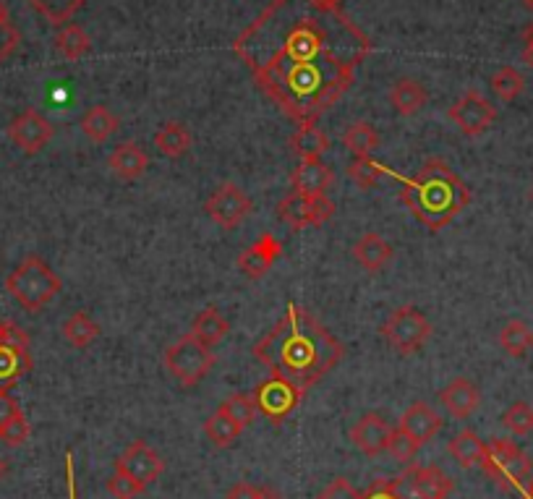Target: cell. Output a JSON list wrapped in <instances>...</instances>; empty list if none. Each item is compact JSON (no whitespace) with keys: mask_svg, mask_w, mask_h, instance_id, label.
Here are the masks:
<instances>
[{"mask_svg":"<svg viewBox=\"0 0 533 499\" xmlns=\"http://www.w3.org/2000/svg\"><path fill=\"white\" fill-rule=\"evenodd\" d=\"M257 87L288 118L317 123L356 84L372 40L332 0H272L233 42Z\"/></svg>","mask_w":533,"mask_h":499,"instance_id":"6da1fadb","label":"cell"},{"mask_svg":"<svg viewBox=\"0 0 533 499\" xmlns=\"http://www.w3.org/2000/svg\"><path fill=\"white\" fill-rule=\"evenodd\" d=\"M254 356L272 377L306 392L343 361L345 348L311 311L288 304L283 319L254 345Z\"/></svg>","mask_w":533,"mask_h":499,"instance_id":"7a4b0ae2","label":"cell"},{"mask_svg":"<svg viewBox=\"0 0 533 499\" xmlns=\"http://www.w3.org/2000/svg\"><path fill=\"white\" fill-rule=\"evenodd\" d=\"M395 178L403 186L400 189V199H403L405 207L432 233L447 228L471 204V189L439 157L426 160L416 176Z\"/></svg>","mask_w":533,"mask_h":499,"instance_id":"3957f363","label":"cell"},{"mask_svg":"<svg viewBox=\"0 0 533 499\" xmlns=\"http://www.w3.org/2000/svg\"><path fill=\"white\" fill-rule=\"evenodd\" d=\"M8 293L27 311H40L61 293V277L50 270L40 257H27L6 280Z\"/></svg>","mask_w":533,"mask_h":499,"instance_id":"277c9868","label":"cell"},{"mask_svg":"<svg viewBox=\"0 0 533 499\" xmlns=\"http://www.w3.org/2000/svg\"><path fill=\"white\" fill-rule=\"evenodd\" d=\"M481 468H484L489 479L500 484V489L510 492V489H520V486L531 479L533 463L515 442L494 439V442L486 445V455L484 460H481Z\"/></svg>","mask_w":533,"mask_h":499,"instance_id":"5b68a950","label":"cell"},{"mask_svg":"<svg viewBox=\"0 0 533 499\" xmlns=\"http://www.w3.org/2000/svg\"><path fill=\"white\" fill-rule=\"evenodd\" d=\"M217 356L212 353V348L202 345L194 335H183L181 340L170 345L165 351V366L176 377V382L181 387H196L215 366Z\"/></svg>","mask_w":533,"mask_h":499,"instance_id":"8992f818","label":"cell"},{"mask_svg":"<svg viewBox=\"0 0 533 499\" xmlns=\"http://www.w3.org/2000/svg\"><path fill=\"white\" fill-rule=\"evenodd\" d=\"M382 335L400 356H413L432 338V322L413 306H400L382 324Z\"/></svg>","mask_w":533,"mask_h":499,"instance_id":"52a82bcc","label":"cell"},{"mask_svg":"<svg viewBox=\"0 0 533 499\" xmlns=\"http://www.w3.org/2000/svg\"><path fill=\"white\" fill-rule=\"evenodd\" d=\"M335 210H338V207H335L332 199H327V194L306 196L291 191V194L283 196L280 204H277V217H280L288 228L304 230L309 228V225H324L327 220H332Z\"/></svg>","mask_w":533,"mask_h":499,"instance_id":"ba28073f","label":"cell"},{"mask_svg":"<svg viewBox=\"0 0 533 499\" xmlns=\"http://www.w3.org/2000/svg\"><path fill=\"white\" fill-rule=\"evenodd\" d=\"M254 204L236 183H223L220 189H215V194L204 202V212L210 217L212 223H217L223 230H236L238 225L246 220V215H251Z\"/></svg>","mask_w":533,"mask_h":499,"instance_id":"9c48e42d","label":"cell"},{"mask_svg":"<svg viewBox=\"0 0 533 499\" xmlns=\"http://www.w3.org/2000/svg\"><path fill=\"white\" fill-rule=\"evenodd\" d=\"M450 121L460 129V134L466 136H481L494 121H497V108L486 100L481 92L468 89L466 95L455 100V105L447 110Z\"/></svg>","mask_w":533,"mask_h":499,"instance_id":"30bf717a","label":"cell"},{"mask_svg":"<svg viewBox=\"0 0 533 499\" xmlns=\"http://www.w3.org/2000/svg\"><path fill=\"white\" fill-rule=\"evenodd\" d=\"M301 398H304V392L275 377L262 382V385L257 387V392H254L257 411L264 413L272 424H280L283 419H288V416L298 408Z\"/></svg>","mask_w":533,"mask_h":499,"instance_id":"8fae6325","label":"cell"},{"mask_svg":"<svg viewBox=\"0 0 533 499\" xmlns=\"http://www.w3.org/2000/svg\"><path fill=\"white\" fill-rule=\"evenodd\" d=\"M55 129L53 123L37 110H24L21 115H16L11 126H8V136L11 142L24 152V155H37L42 149L48 147V142L53 139Z\"/></svg>","mask_w":533,"mask_h":499,"instance_id":"7c38bea8","label":"cell"},{"mask_svg":"<svg viewBox=\"0 0 533 499\" xmlns=\"http://www.w3.org/2000/svg\"><path fill=\"white\" fill-rule=\"evenodd\" d=\"M115 468L131 473V476L142 481V484H152V481L160 479V473L165 471V460H162L144 439H136V442H131V445L126 447L121 458L115 460Z\"/></svg>","mask_w":533,"mask_h":499,"instance_id":"4fadbf2b","label":"cell"},{"mask_svg":"<svg viewBox=\"0 0 533 499\" xmlns=\"http://www.w3.org/2000/svg\"><path fill=\"white\" fill-rule=\"evenodd\" d=\"M280 254H283V243L277 241L272 233H262L257 241L241 251L238 270L249 277V280H259V277H264L272 270V264L280 259Z\"/></svg>","mask_w":533,"mask_h":499,"instance_id":"5bb4252c","label":"cell"},{"mask_svg":"<svg viewBox=\"0 0 533 499\" xmlns=\"http://www.w3.org/2000/svg\"><path fill=\"white\" fill-rule=\"evenodd\" d=\"M390 437H392V426L387 424L379 413H366V416H361L358 424L351 429L353 445L364 452V455H369V458H377V455L387 452Z\"/></svg>","mask_w":533,"mask_h":499,"instance_id":"9a60e30c","label":"cell"},{"mask_svg":"<svg viewBox=\"0 0 533 499\" xmlns=\"http://www.w3.org/2000/svg\"><path fill=\"white\" fill-rule=\"evenodd\" d=\"M442 426H445V419L434 411L432 405H426L419 400V403H413L411 408L403 413L398 429H403L416 445L424 447L426 442H432V439L442 432Z\"/></svg>","mask_w":533,"mask_h":499,"instance_id":"2e32d148","label":"cell"},{"mask_svg":"<svg viewBox=\"0 0 533 499\" xmlns=\"http://www.w3.org/2000/svg\"><path fill=\"white\" fill-rule=\"evenodd\" d=\"M439 403L445 405V411L453 416V419H468L481 403L479 387L473 385L471 379L458 377L453 379L445 390H439Z\"/></svg>","mask_w":533,"mask_h":499,"instance_id":"e0dca14e","label":"cell"},{"mask_svg":"<svg viewBox=\"0 0 533 499\" xmlns=\"http://www.w3.org/2000/svg\"><path fill=\"white\" fill-rule=\"evenodd\" d=\"M332 181H335L332 168L319 160H304L291 173V189L296 191V194H306V196L327 194Z\"/></svg>","mask_w":533,"mask_h":499,"instance_id":"ac0fdd59","label":"cell"},{"mask_svg":"<svg viewBox=\"0 0 533 499\" xmlns=\"http://www.w3.org/2000/svg\"><path fill=\"white\" fill-rule=\"evenodd\" d=\"M108 165L115 178H121V181H136V178L144 176L149 157L136 142H123L113 149V155L108 157Z\"/></svg>","mask_w":533,"mask_h":499,"instance_id":"d6986e66","label":"cell"},{"mask_svg":"<svg viewBox=\"0 0 533 499\" xmlns=\"http://www.w3.org/2000/svg\"><path fill=\"white\" fill-rule=\"evenodd\" d=\"M392 246L385 241V238L379 236V233H364V236L358 238L356 246H353V259H356L366 272H382L390 264L392 259Z\"/></svg>","mask_w":533,"mask_h":499,"instance_id":"ffe728a7","label":"cell"},{"mask_svg":"<svg viewBox=\"0 0 533 499\" xmlns=\"http://www.w3.org/2000/svg\"><path fill=\"white\" fill-rule=\"evenodd\" d=\"M230 332V322L215 309V306H207L196 314L194 324H191V335L207 348H215L217 343H223L225 335Z\"/></svg>","mask_w":533,"mask_h":499,"instance_id":"44dd1931","label":"cell"},{"mask_svg":"<svg viewBox=\"0 0 533 499\" xmlns=\"http://www.w3.org/2000/svg\"><path fill=\"white\" fill-rule=\"evenodd\" d=\"M32 371V356L24 348L0 343V390H11L19 379Z\"/></svg>","mask_w":533,"mask_h":499,"instance_id":"7402d4cb","label":"cell"},{"mask_svg":"<svg viewBox=\"0 0 533 499\" xmlns=\"http://www.w3.org/2000/svg\"><path fill=\"white\" fill-rule=\"evenodd\" d=\"M118 126H121V118H118L110 108H105V105L89 108L87 113H84V118H81V131H84V136H87L89 142L95 144L108 142L110 136L118 131Z\"/></svg>","mask_w":533,"mask_h":499,"instance_id":"603a6c76","label":"cell"},{"mask_svg":"<svg viewBox=\"0 0 533 499\" xmlns=\"http://www.w3.org/2000/svg\"><path fill=\"white\" fill-rule=\"evenodd\" d=\"M426 100H429V92L416 79H398L390 89L392 108L400 115H416L419 110H424Z\"/></svg>","mask_w":533,"mask_h":499,"instance_id":"cb8c5ba5","label":"cell"},{"mask_svg":"<svg viewBox=\"0 0 533 499\" xmlns=\"http://www.w3.org/2000/svg\"><path fill=\"white\" fill-rule=\"evenodd\" d=\"M155 147L162 157H170V160L183 157L191 147V131L181 121L162 123L155 134Z\"/></svg>","mask_w":533,"mask_h":499,"instance_id":"d4e9b609","label":"cell"},{"mask_svg":"<svg viewBox=\"0 0 533 499\" xmlns=\"http://www.w3.org/2000/svg\"><path fill=\"white\" fill-rule=\"evenodd\" d=\"M447 450H450V455H453L460 468H473L481 466V460L486 455V442L479 439V434L471 432V429H463V432H458L450 439Z\"/></svg>","mask_w":533,"mask_h":499,"instance_id":"484cf974","label":"cell"},{"mask_svg":"<svg viewBox=\"0 0 533 499\" xmlns=\"http://www.w3.org/2000/svg\"><path fill=\"white\" fill-rule=\"evenodd\" d=\"M291 147L301 160H319L330 149V139L314 123H301L296 134L291 136Z\"/></svg>","mask_w":533,"mask_h":499,"instance_id":"4316f807","label":"cell"},{"mask_svg":"<svg viewBox=\"0 0 533 499\" xmlns=\"http://www.w3.org/2000/svg\"><path fill=\"white\" fill-rule=\"evenodd\" d=\"M411 476L424 499H447L453 492V479L439 466H413Z\"/></svg>","mask_w":533,"mask_h":499,"instance_id":"83f0119b","label":"cell"},{"mask_svg":"<svg viewBox=\"0 0 533 499\" xmlns=\"http://www.w3.org/2000/svg\"><path fill=\"white\" fill-rule=\"evenodd\" d=\"M55 50L63 55V58H68V61H79V58H84V55L92 50V40H89V34L84 32V29L79 27V24H63V27H58V32H55Z\"/></svg>","mask_w":533,"mask_h":499,"instance_id":"f1b7e54d","label":"cell"},{"mask_svg":"<svg viewBox=\"0 0 533 499\" xmlns=\"http://www.w3.org/2000/svg\"><path fill=\"white\" fill-rule=\"evenodd\" d=\"M63 338L74 348H87L100 338V324L89 317L87 311H74L71 317L63 322Z\"/></svg>","mask_w":533,"mask_h":499,"instance_id":"f546056e","label":"cell"},{"mask_svg":"<svg viewBox=\"0 0 533 499\" xmlns=\"http://www.w3.org/2000/svg\"><path fill=\"white\" fill-rule=\"evenodd\" d=\"M241 432L243 426H238L236 421L230 419L228 413L220 411V408L212 413L210 419L204 421V434H207V439H210L215 447H220V450L236 445V439L241 437Z\"/></svg>","mask_w":533,"mask_h":499,"instance_id":"4dcf8cb0","label":"cell"},{"mask_svg":"<svg viewBox=\"0 0 533 499\" xmlns=\"http://www.w3.org/2000/svg\"><path fill=\"white\" fill-rule=\"evenodd\" d=\"M343 147L356 157H369L379 147V134L372 123L356 121L343 134Z\"/></svg>","mask_w":533,"mask_h":499,"instance_id":"1f68e13d","label":"cell"},{"mask_svg":"<svg viewBox=\"0 0 533 499\" xmlns=\"http://www.w3.org/2000/svg\"><path fill=\"white\" fill-rule=\"evenodd\" d=\"M500 345L502 351H507L510 356L523 358L533 348V330L526 322L513 319V322H507L500 330Z\"/></svg>","mask_w":533,"mask_h":499,"instance_id":"d6a6232c","label":"cell"},{"mask_svg":"<svg viewBox=\"0 0 533 499\" xmlns=\"http://www.w3.org/2000/svg\"><path fill=\"white\" fill-rule=\"evenodd\" d=\"M27 3L37 14L45 16L53 27H63V24L74 19L76 11H79L87 0H27Z\"/></svg>","mask_w":533,"mask_h":499,"instance_id":"836d02e7","label":"cell"},{"mask_svg":"<svg viewBox=\"0 0 533 499\" xmlns=\"http://www.w3.org/2000/svg\"><path fill=\"white\" fill-rule=\"evenodd\" d=\"M492 92L500 97L502 102H513L523 95V89H526V79L520 74L518 68L513 66H502L497 74L492 76Z\"/></svg>","mask_w":533,"mask_h":499,"instance_id":"e575fe53","label":"cell"},{"mask_svg":"<svg viewBox=\"0 0 533 499\" xmlns=\"http://www.w3.org/2000/svg\"><path fill=\"white\" fill-rule=\"evenodd\" d=\"M345 173H348V178L356 183L358 189H372V186H377L379 178L385 176L387 170L385 165L374 162L372 157H353V160L348 162Z\"/></svg>","mask_w":533,"mask_h":499,"instance_id":"d590c367","label":"cell"},{"mask_svg":"<svg viewBox=\"0 0 533 499\" xmlns=\"http://www.w3.org/2000/svg\"><path fill=\"white\" fill-rule=\"evenodd\" d=\"M220 411L228 413L230 419L236 421L238 426H243V429L257 419V403H254V395H249V392H233L228 400L220 403Z\"/></svg>","mask_w":533,"mask_h":499,"instance_id":"8d00e7d4","label":"cell"},{"mask_svg":"<svg viewBox=\"0 0 533 499\" xmlns=\"http://www.w3.org/2000/svg\"><path fill=\"white\" fill-rule=\"evenodd\" d=\"M502 426L507 432H513L515 437H526V434L533 432V408L523 403V400H518L502 413Z\"/></svg>","mask_w":533,"mask_h":499,"instance_id":"74e56055","label":"cell"},{"mask_svg":"<svg viewBox=\"0 0 533 499\" xmlns=\"http://www.w3.org/2000/svg\"><path fill=\"white\" fill-rule=\"evenodd\" d=\"M19 42H21L19 29H16L11 14H8V8L0 3V66H3V63H6L8 58L16 53Z\"/></svg>","mask_w":533,"mask_h":499,"instance_id":"f35d334b","label":"cell"},{"mask_svg":"<svg viewBox=\"0 0 533 499\" xmlns=\"http://www.w3.org/2000/svg\"><path fill=\"white\" fill-rule=\"evenodd\" d=\"M108 492L113 494L115 499H136L142 497L144 489H147V484H142L139 479H134L131 473L121 471V468H115V473L108 479Z\"/></svg>","mask_w":533,"mask_h":499,"instance_id":"ab89813d","label":"cell"},{"mask_svg":"<svg viewBox=\"0 0 533 499\" xmlns=\"http://www.w3.org/2000/svg\"><path fill=\"white\" fill-rule=\"evenodd\" d=\"M421 450V445H416L403 429H392L390 445H387V452H390L392 458L400 460V463H411L416 458V452Z\"/></svg>","mask_w":533,"mask_h":499,"instance_id":"60d3db41","label":"cell"},{"mask_svg":"<svg viewBox=\"0 0 533 499\" xmlns=\"http://www.w3.org/2000/svg\"><path fill=\"white\" fill-rule=\"evenodd\" d=\"M0 439L6 442L8 447H21L29 439V421L24 419V413L14 416V419L8 421L3 429H0Z\"/></svg>","mask_w":533,"mask_h":499,"instance_id":"b9f144b4","label":"cell"},{"mask_svg":"<svg viewBox=\"0 0 533 499\" xmlns=\"http://www.w3.org/2000/svg\"><path fill=\"white\" fill-rule=\"evenodd\" d=\"M390 484H392V492H395V497L398 499H424V494L419 492V486H416V481H413L411 468H408L405 473H400V476H395Z\"/></svg>","mask_w":533,"mask_h":499,"instance_id":"7bdbcfd3","label":"cell"},{"mask_svg":"<svg viewBox=\"0 0 533 499\" xmlns=\"http://www.w3.org/2000/svg\"><path fill=\"white\" fill-rule=\"evenodd\" d=\"M319 499H361V494L353 489L351 481L335 479L330 486H327V489H324Z\"/></svg>","mask_w":533,"mask_h":499,"instance_id":"ee69618b","label":"cell"},{"mask_svg":"<svg viewBox=\"0 0 533 499\" xmlns=\"http://www.w3.org/2000/svg\"><path fill=\"white\" fill-rule=\"evenodd\" d=\"M21 405L16 403V398H11V390H0V429L8 424V421L19 416Z\"/></svg>","mask_w":533,"mask_h":499,"instance_id":"f6af8a7d","label":"cell"},{"mask_svg":"<svg viewBox=\"0 0 533 499\" xmlns=\"http://www.w3.org/2000/svg\"><path fill=\"white\" fill-rule=\"evenodd\" d=\"M259 497H262V486L246 484V481H241V484L230 486L228 489V499H259Z\"/></svg>","mask_w":533,"mask_h":499,"instance_id":"bcb514c9","label":"cell"},{"mask_svg":"<svg viewBox=\"0 0 533 499\" xmlns=\"http://www.w3.org/2000/svg\"><path fill=\"white\" fill-rule=\"evenodd\" d=\"M361 499H398V497L392 492L390 481H377V484H374Z\"/></svg>","mask_w":533,"mask_h":499,"instance_id":"7dc6e473","label":"cell"},{"mask_svg":"<svg viewBox=\"0 0 533 499\" xmlns=\"http://www.w3.org/2000/svg\"><path fill=\"white\" fill-rule=\"evenodd\" d=\"M66 473H68V499H76V481H74V460L71 452L66 455Z\"/></svg>","mask_w":533,"mask_h":499,"instance_id":"c3c4849f","label":"cell"},{"mask_svg":"<svg viewBox=\"0 0 533 499\" xmlns=\"http://www.w3.org/2000/svg\"><path fill=\"white\" fill-rule=\"evenodd\" d=\"M523 58H526L528 66L533 68V24L528 27V32H526V48H523Z\"/></svg>","mask_w":533,"mask_h":499,"instance_id":"681fc988","label":"cell"},{"mask_svg":"<svg viewBox=\"0 0 533 499\" xmlns=\"http://www.w3.org/2000/svg\"><path fill=\"white\" fill-rule=\"evenodd\" d=\"M259 499H283L280 494L275 492V489H267V486H262V497Z\"/></svg>","mask_w":533,"mask_h":499,"instance_id":"f907efd6","label":"cell"},{"mask_svg":"<svg viewBox=\"0 0 533 499\" xmlns=\"http://www.w3.org/2000/svg\"><path fill=\"white\" fill-rule=\"evenodd\" d=\"M3 476H6V460L0 458V479H3Z\"/></svg>","mask_w":533,"mask_h":499,"instance_id":"816d5d0a","label":"cell"},{"mask_svg":"<svg viewBox=\"0 0 533 499\" xmlns=\"http://www.w3.org/2000/svg\"><path fill=\"white\" fill-rule=\"evenodd\" d=\"M526 494H528V497H533V476H531V479H528V489H526Z\"/></svg>","mask_w":533,"mask_h":499,"instance_id":"f5cc1de1","label":"cell"},{"mask_svg":"<svg viewBox=\"0 0 533 499\" xmlns=\"http://www.w3.org/2000/svg\"><path fill=\"white\" fill-rule=\"evenodd\" d=\"M523 3H526V6L531 8V11H533V0H523Z\"/></svg>","mask_w":533,"mask_h":499,"instance_id":"db71d44e","label":"cell"},{"mask_svg":"<svg viewBox=\"0 0 533 499\" xmlns=\"http://www.w3.org/2000/svg\"><path fill=\"white\" fill-rule=\"evenodd\" d=\"M332 3H343V0H332Z\"/></svg>","mask_w":533,"mask_h":499,"instance_id":"11a10c76","label":"cell"},{"mask_svg":"<svg viewBox=\"0 0 533 499\" xmlns=\"http://www.w3.org/2000/svg\"><path fill=\"white\" fill-rule=\"evenodd\" d=\"M523 499H533V497H528V494H526V497H523Z\"/></svg>","mask_w":533,"mask_h":499,"instance_id":"9f6ffc18","label":"cell"}]
</instances>
